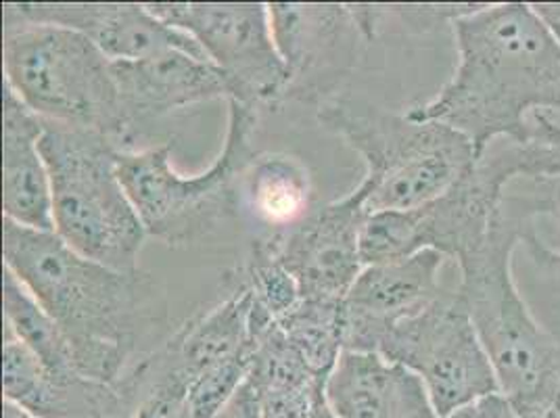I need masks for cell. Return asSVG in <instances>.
Here are the masks:
<instances>
[{
    "mask_svg": "<svg viewBox=\"0 0 560 418\" xmlns=\"http://www.w3.org/2000/svg\"><path fill=\"white\" fill-rule=\"evenodd\" d=\"M318 121L364 160L369 213L429 206L479 162L475 147L458 130L360 98L337 96L318 109Z\"/></svg>",
    "mask_w": 560,
    "mask_h": 418,
    "instance_id": "cell-4",
    "label": "cell"
},
{
    "mask_svg": "<svg viewBox=\"0 0 560 418\" xmlns=\"http://www.w3.org/2000/svg\"><path fill=\"white\" fill-rule=\"evenodd\" d=\"M2 259L63 328L86 379L116 387L140 341L164 326V293L155 280L80 256L55 231L2 218Z\"/></svg>",
    "mask_w": 560,
    "mask_h": 418,
    "instance_id": "cell-2",
    "label": "cell"
},
{
    "mask_svg": "<svg viewBox=\"0 0 560 418\" xmlns=\"http://www.w3.org/2000/svg\"><path fill=\"white\" fill-rule=\"evenodd\" d=\"M325 387L280 390L259 394L261 418H312L318 395Z\"/></svg>",
    "mask_w": 560,
    "mask_h": 418,
    "instance_id": "cell-27",
    "label": "cell"
},
{
    "mask_svg": "<svg viewBox=\"0 0 560 418\" xmlns=\"http://www.w3.org/2000/svg\"><path fill=\"white\" fill-rule=\"evenodd\" d=\"M249 356L252 351L226 360L190 383L188 397L195 418L213 417L241 390L249 376Z\"/></svg>",
    "mask_w": 560,
    "mask_h": 418,
    "instance_id": "cell-25",
    "label": "cell"
},
{
    "mask_svg": "<svg viewBox=\"0 0 560 418\" xmlns=\"http://www.w3.org/2000/svg\"><path fill=\"white\" fill-rule=\"evenodd\" d=\"M450 418H458V417H450Z\"/></svg>",
    "mask_w": 560,
    "mask_h": 418,
    "instance_id": "cell-32",
    "label": "cell"
},
{
    "mask_svg": "<svg viewBox=\"0 0 560 418\" xmlns=\"http://www.w3.org/2000/svg\"><path fill=\"white\" fill-rule=\"evenodd\" d=\"M4 330L30 349L52 376L80 374L70 339L34 295L9 270L2 279Z\"/></svg>",
    "mask_w": 560,
    "mask_h": 418,
    "instance_id": "cell-21",
    "label": "cell"
},
{
    "mask_svg": "<svg viewBox=\"0 0 560 418\" xmlns=\"http://www.w3.org/2000/svg\"><path fill=\"white\" fill-rule=\"evenodd\" d=\"M40 147L55 233L80 256L119 272H139L147 231L121 185L116 144L91 130L47 121Z\"/></svg>",
    "mask_w": 560,
    "mask_h": 418,
    "instance_id": "cell-7",
    "label": "cell"
},
{
    "mask_svg": "<svg viewBox=\"0 0 560 418\" xmlns=\"http://www.w3.org/2000/svg\"><path fill=\"white\" fill-rule=\"evenodd\" d=\"M124 114L137 139L153 121L176 109L231 98L229 84L208 59L185 50H164L139 61L112 63Z\"/></svg>",
    "mask_w": 560,
    "mask_h": 418,
    "instance_id": "cell-15",
    "label": "cell"
},
{
    "mask_svg": "<svg viewBox=\"0 0 560 418\" xmlns=\"http://www.w3.org/2000/svg\"><path fill=\"white\" fill-rule=\"evenodd\" d=\"M279 326L302 353L312 374L327 383L346 351L343 302L302 298L280 318Z\"/></svg>",
    "mask_w": 560,
    "mask_h": 418,
    "instance_id": "cell-22",
    "label": "cell"
},
{
    "mask_svg": "<svg viewBox=\"0 0 560 418\" xmlns=\"http://www.w3.org/2000/svg\"><path fill=\"white\" fill-rule=\"evenodd\" d=\"M256 107L229 101L224 147L210 167L183 176L172 165V144L140 147L117 153V172L147 236L178 249L199 243L233 218L241 204V181L257 153Z\"/></svg>",
    "mask_w": 560,
    "mask_h": 418,
    "instance_id": "cell-6",
    "label": "cell"
},
{
    "mask_svg": "<svg viewBox=\"0 0 560 418\" xmlns=\"http://www.w3.org/2000/svg\"><path fill=\"white\" fill-rule=\"evenodd\" d=\"M559 201L532 197L521 208L498 211L479 249L463 257L458 293L490 356L504 395L521 418H560V337L539 325L516 289L513 256L536 233V216Z\"/></svg>",
    "mask_w": 560,
    "mask_h": 418,
    "instance_id": "cell-3",
    "label": "cell"
},
{
    "mask_svg": "<svg viewBox=\"0 0 560 418\" xmlns=\"http://www.w3.org/2000/svg\"><path fill=\"white\" fill-rule=\"evenodd\" d=\"M337 418H442L415 372L378 353L346 349L325 385Z\"/></svg>",
    "mask_w": 560,
    "mask_h": 418,
    "instance_id": "cell-17",
    "label": "cell"
},
{
    "mask_svg": "<svg viewBox=\"0 0 560 418\" xmlns=\"http://www.w3.org/2000/svg\"><path fill=\"white\" fill-rule=\"evenodd\" d=\"M378 356L415 372L442 418L500 394L490 356L458 291L445 289L438 300L401 321Z\"/></svg>",
    "mask_w": 560,
    "mask_h": 418,
    "instance_id": "cell-9",
    "label": "cell"
},
{
    "mask_svg": "<svg viewBox=\"0 0 560 418\" xmlns=\"http://www.w3.org/2000/svg\"><path fill=\"white\" fill-rule=\"evenodd\" d=\"M513 155L518 178H560V149L548 142L537 139H529L525 144L513 142ZM525 245L537 264L560 268V254L546 247L537 234L529 236Z\"/></svg>",
    "mask_w": 560,
    "mask_h": 418,
    "instance_id": "cell-26",
    "label": "cell"
},
{
    "mask_svg": "<svg viewBox=\"0 0 560 418\" xmlns=\"http://www.w3.org/2000/svg\"><path fill=\"white\" fill-rule=\"evenodd\" d=\"M149 11L188 34L222 71L231 98L249 107L282 103L287 70L261 2H149Z\"/></svg>",
    "mask_w": 560,
    "mask_h": 418,
    "instance_id": "cell-10",
    "label": "cell"
},
{
    "mask_svg": "<svg viewBox=\"0 0 560 418\" xmlns=\"http://www.w3.org/2000/svg\"><path fill=\"white\" fill-rule=\"evenodd\" d=\"M447 257L424 249L415 256L364 266L343 300L346 349L378 353L387 335L445 289L440 282Z\"/></svg>",
    "mask_w": 560,
    "mask_h": 418,
    "instance_id": "cell-14",
    "label": "cell"
},
{
    "mask_svg": "<svg viewBox=\"0 0 560 418\" xmlns=\"http://www.w3.org/2000/svg\"><path fill=\"white\" fill-rule=\"evenodd\" d=\"M529 139L541 140V142H548L552 147L560 149V126L546 114H536L532 117V135Z\"/></svg>",
    "mask_w": 560,
    "mask_h": 418,
    "instance_id": "cell-29",
    "label": "cell"
},
{
    "mask_svg": "<svg viewBox=\"0 0 560 418\" xmlns=\"http://www.w3.org/2000/svg\"><path fill=\"white\" fill-rule=\"evenodd\" d=\"M4 86L48 124L103 135L119 151H137L112 61L68 27L4 18Z\"/></svg>",
    "mask_w": 560,
    "mask_h": 418,
    "instance_id": "cell-5",
    "label": "cell"
},
{
    "mask_svg": "<svg viewBox=\"0 0 560 418\" xmlns=\"http://www.w3.org/2000/svg\"><path fill=\"white\" fill-rule=\"evenodd\" d=\"M534 9L560 43V2H541V4H534Z\"/></svg>",
    "mask_w": 560,
    "mask_h": 418,
    "instance_id": "cell-30",
    "label": "cell"
},
{
    "mask_svg": "<svg viewBox=\"0 0 560 418\" xmlns=\"http://www.w3.org/2000/svg\"><path fill=\"white\" fill-rule=\"evenodd\" d=\"M268 11L287 70L284 101L325 107L358 70L373 36L353 4L272 2Z\"/></svg>",
    "mask_w": 560,
    "mask_h": 418,
    "instance_id": "cell-11",
    "label": "cell"
},
{
    "mask_svg": "<svg viewBox=\"0 0 560 418\" xmlns=\"http://www.w3.org/2000/svg\"><path fill=\"white\" fill-rule=\"evenodd\" d=\"M516 167L506 147L483 158L429 206L408 211L371 213L362 231L364 266L396 262L424 249L460 262L483 245L491 224L504 204V188L513 183Z\"/></svg>",
    "mask_w": 560,
    "mask_h": 418,
    "instance_id": "cell-8",
    "label": "cell"
},
{
    "mask_svg": "<svg viewBox=\"0 0 560 418\" xmlns=\"http://www.w3.org/2000/svg\"><path fill=\"white\" fill-rule=\"evenodd\" d=\"M257 394L280 390L325 387L307 369L302 353L289 341L279 323L252 326L249 376Z\"/></svg>",
    "mask_w": 560,
    "mask_h": 418,
    "instance_id": "cell-23",
    "label": "cell"
},
{
    "mask_svg": "<svg viewBox=\"0 0 560 418\" xmlns=\"http://www.w3.org/2000/svg\"><path fill=\"white\" fill-rule=\"evenodd\" d=\"M4 402L38 418H130V408L114 385L82 374L52 376L36 356L4 330Z\"/></svg>",
    "mask_w": 560,
    "mask_h": 418,
    "instance_id": "cell-16",
    "label": "cell"
},
{
    "mask_svg": "<svg viewBox=\"0 0 560 418\" xmlns=\"http://www.w3.org/2000/svg\"><path fill=\"white\" fill-rule=\"evenodd\" d=\"M312 418H337L332 413H330V408L327 406V399H325V392L318 395V399H316V406H314V413H312Z\"/></svg>",
    "mask_w": 560,
    "mask_h": 418,
    "instance_id": "cell-31",
    "label": "cell"
},
{
    "mask_svg": "<svg viewBox=\"0 0 560 418\" xmlns=\"http://www.w3.org/2000/svg\"><path fill=\"white\" fill-rule=\"evenodd\" d=\"M252 293L229 287V298L180 326L158 349L165 369L190 383L213 367L252 351Z\"/></svg>",
    "mask_w": 560,
    "mask_h": 418,
    "instance_id": "cell-19",
    "label": "cell"
},
{
    "mask_svg": "<svg viewBox=\"0 0 560 418\" xmlns=\"http://www.w3.org/2000/svg\"><path fill=\"white\" fill-rule=\"evenodd\" d=\"M7 20L68 27L86 36L112 63L139 61L164 50H185L208 59L188 34L158 20L135 2H7ZM210 61V59H208ZM211 63V61H210Z\"/></svg>",
    "mask_w": 560,
    "mask_h": 418,
    "instance_id": "cell-13",
    "label": "cell"
},
{
    "mask_svg": "<svg viewBox=\"0 0 560 418\" xmlns=\"http://www.w3.org/2000/svg\"><path fill=\"white\" fill-rule=\"evenodd\" d=\"M226 285L247 289L257 307L277 323L302 300L298 282L280 264L268 239L252 243L245 262L226 277Z\"/></svg>",
    "mask_w": 560,
    "mask_h": 418,
    "instance_id": "cell-24",
    "label": "cell"
},
{
    "mask_svg": "<svg viewBox=\"0 0 560 418\" xmlns=\"http://www.w3.org/2000/svg\"><path fill=\"white\" fill-rule=\"evenodd\" d=\"M211 418H261V402L252 381L247 379L241 390Z\"/></svg>",
    "mask_w": 560,
    "mask_h": 418,
    "instance_id": "cell-28",
    "label": "cell"
},
{
    "mask_svg": "<svg viewBox=\"0 0 560 418\" xmlns=\"http://www.w3.org/2000/svg\"><path fill=\"white\" fill-rule=\"evenodd\" d=\"M312 174L289 153H259L241 181V199L272 234L298 227L312 211Z\"/></svg>",
    "mask_w": 560,
    "mask_h": 418,
    "instance_id": "cell-20",
    "label": "cell"
},
{
    "mask_svg": "<svg viewBox=\"0 0 560 418\" xmlns=\"http://www.w3.org/2000/svg\"><path fill=\"white\" fill-rule=\"evenodd\" d=\"M450 25L456 70L408 116L458 130L483 160L495 139L525 144L536 114H560V43L534 4H472Z\"/></svg>",
    "mask_w": 560,
    "mask_h": 418,
    "instance_id": "cell-1",
    "label": "cell"
},
{
    "mask_svg": "<svg viewBox=\"0 0 560 418\" xmlns=\"http://www.w3.org/2000/svg\"><path fill=\"white\" fill-rule=\"evenodd\" d=\"M369 186L360 181L346 197L314 208L298 227L268 236L295 279L302 298L343 302L360 272L362 231L369 220Z\"/></svg>",
    "mask_w": 560,
    "mask_h": 418,
    "instance_id": "cell-12",
    "label": "cell"
},
{
    "mask_svg": "<svg viewBox=\"0 0 560 418\" xmlns=\"http://www.w3.org/2000/svg\"><path fill=\"white\" fill-rule=\"evenodd\" d=\"M47 121L13 91L2 94V218L34 231H55L43 137Z\"/></svg>",
    "mask_w": 560,
    "mask_h": 418,
    "instance_id": "cell-18",
    "label": "cell"
}]
</instances>
